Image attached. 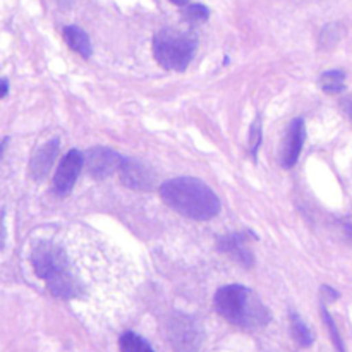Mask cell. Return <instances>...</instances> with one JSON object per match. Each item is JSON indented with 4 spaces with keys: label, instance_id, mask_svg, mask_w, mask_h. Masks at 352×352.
Masks as SVG:
<instances>
[{
    "label": "cell",
    "instance_id": "1",
    "mask_svg": "<svg viewBox=\"0 0 352 352\" xmlns=\"http://www.w3.org/2000/svg\"><path fill=\"white\" fill-rule=\"evenodd\" d=\"M164 201L192 220H210L220 212V199L212 188L195 177H175L160 189Z\"/></svg>",
    "mask_w": 352,
    "mask_h": 352
},
{
    "label": "cell",
    "instance_id": "2",
    "mask_svg": "<svg viewBox=\"0 0 352 352\" xmlns=\"http://www.w3.org/2000/svg\"><path fill=\"white\" fill-rule=\"evenodd\" d=\"M215 309L230 325L250 332L265 329L270 322V311L261 299L253 291L237 284L219 289L215 294Z\"/></svg>",
    "mask_w": 352,
    "mask_h": 352
},
{
    "label": "cell",
    "instance_id": "3",
    "mask_svg": "<svg viewBox=\"0 0 352 352\" xmlns=\"http://www.w3.org/2000/svg\"><path fill=\"white\" fill-rule=\"evenodd\" d=\"M31 265L55 298L74 299L81 296V287L67 267V256L52 243H40L31 253Z\"/></svg>",
    "mask_w": 352,
    "mask_h": 352
},
{
    "label": "cell",
    "instance_id": "4",
    "mask_svg": "<svg viewBox=\"0 0 352 352\" xmlns=\"http://www.w3.org/2000/svg\"><path fill=\"white\" fill-rule=\"evenodd\" d=\"M196 52V38L188 31L165 28L153 38V55L158 64L170 71H184Z\"/></svg>",
    "mask_w": 352,
    "mask_h": 352
},
{
    "label": "cell",
    "instance_id": "5",
    "mask_svg": "<svg viewBox=\"0 0 352 352\" xmlns=\"http://www.w3.org/2000/svg\"><path fill=\"white\" fill-rule=\"evenodd\" d=\"M167 337L175 352H199L203 344L201 327L188 315L172 316L167 322Z\"/></svg>",
    "mask_w": 352,
    "mask_h": 352
},
{
    "label": "cell",
    "instance_id": "6",
    "mask_svg": "<svg viewBox=\"0 0 352 352\" xmlns=\"http://www.w3.org/2000/svg\"><path fill=\"white\" fill-rule=\"evenodd\" d=\"M124 158L112 148L95 146L85 153V168L91 177L105 179L117 172L122 165Z\"/></svg>",
    "mask_w": 352,
    "mask_h": 352
},
{
    "label": "cell",
    "instance_id": "7",
    "mask_svg": "<svg viewBox=\"0 0 352 352\" xmlns=\"http://www.w3.org/2000/svg\"><path fill=\"white\" fill-rule=\"evenodd\" d=\"M82 165H85V155L78 150H71L62 158L54 177V189L57 195L65 196L71 192L79 174H81Z\"/></svg>",
    "mask_w": 352,
    "mask_h": 352
},
{
    "label": "cell",
    "instance_id": "8",
    "mask_svg": "<svg viewBox=\"0 0 352 352\" xmlns=\"http://www.w3.org/2000/svg\"><path fill=\"white\" fill-rule=\"evenodd\" d=\"M120 181L124 186L134 189V191H150L155 186V175L143 162L140 160H124L119 168Z\"/></svg>",
    "mask_w": 352,
    "mask_h": 352
},
{
    "label": "cell",
    "instance_id": "9",
    "mask_svg": "<svg viewBox=\"0 0 352 352\" xmlns=\"http://www.w3.org/2000/svg\"><path fill=\"white\" fill-rule=\"evenodd\" d=\"M219 248L222 253H226L230 260L237 261L243 267L251 268L254 263L253 251L250 248V239H248V234H229V236H223L222 239H219Z\"/></svg>",
    "mask_w": 352,
    "mask_h": 352
},
{
    "label": "cell",
    "instance_id": "10",
    "mask_svg": "<svg viewBox=\"0 0 352 352\" xmlns=\"http://www.w3.org/2000/svg\"><path fill=\"white\" fill-rule=\"evenodd\" d=\"M302 144H305V122H302V119H294L291 127H289L287 141H285L284 146V157H282V165L285 168L292 167L298 162Z\"/></svg>",
    "mask_w": 352,
    "mask_h": 352
},
{
    "label": "cell",
    "instance_id": "11",
    "mask_svg": "<svg viewBox=\"0 0 352 352\" xmlns=\"http://www.w3.org/2000/svg\"><path fill=\"white\" fill-rule=\"evenodd\" d=\"M58 153V140H52L48 143H45L43 146L38 148L36 153L31 158L30 172L36 181H41L45 179V175L50 172L52 165H54L55 158H57Z\"/></svg>",
    "mask_w": 352,
    "mask_h": 352
},
{
    "label": "cell",
    "instance_id": "12",
    "mask_svg": "<svg viewBox=\"0 0 352 352\" xmlns=\"http://www.w3.org/2000/svg\"><path fill=\"white\" fill-rule=\"evenodd\" d=\"M64 40L72 50L81 57L88 58L91 55V41H89L88 34L78 26H65L64 28Z\"/></svg>",
    "mask_w": 352,
    "mask_h": 352
},
{
    "label": "cell",
    "instance_id": "13",
    "mask_svg": "<svg viewBox=\"0 0 352 352\" xmlns=\"http://www.w3.org/2000/svg\"><path fill=\"white\" fill-rule=\"evenodd\" d=\"M120 352H155L150 344L134 332H126L119 339Z\"/></svg>",
    "mask_w": 352,
    "mask_h": 352
},
{
    "label": "cell",
    "instance_id": "14",
    "mask_svg": "<svg viewBox=\"0 0 352 352\" xmlns=\"http://www.w3.org/2000/svg\"><path fill=\"white\" fill-rule=\"evenodd\" d=\"M291 332L296 342L302 347H309L313 344V333L305 322L296 313H291Z\"/></svg>",
    "mask_w": 352,
    "mask_h": 352
},
{
    "label": "cell",
    "instance_id": "15",
    "mask_svg": "<svg viewBox=\"0 0 352 352\" xmlns=\"http://www.w3.org/2000/svg\"><path fill=\"white\" fill-rule=\"evenodd\" d=\"M320 86L325 93H340L346 88V74L342 71H329L320 78Z\"/></svg>",
    "mask_w": 352,
    "mask_h": 352
},
{
    "label": "cell",
    "instance_id": "16",
    "mask_svg": "<svg viewBox=\"0 0 352 352\" xmlns=\"http://www.w3.org/2000/svg\"><path fill=\"white\" fill-rule=\"evenodd\" d=\"M322 316H323V322H325L327 329H329L330 339H332V342H333V346H336L337 352H346V347H344L342 337H340L339 329H337V325H336V322H333L332 315L327 311L325 306H322Z\"/></svg>",
    "mask_w": 352,
    "mask_h": 352
},
{
    "label": "cell",
    "instance_id": "17",
    "mask_svg": "<svg viewBox=\"0 0 352 352\" xmlns=\"http://www.w3.org/2000/svg\"><path fill=\"white\" fill-rule=\"evenodd\" d=\"M184 17L189 23H203V21L208 19V9L205 6H199V3H192L184 9Z\"/></svg>",
    "mask_w": 352,
    "mask_h": 352
},
{
    "label": "cell",
    "instance_id": "18",
    "mask_svg": "<svg viewBox=\"0 0 352 352\" xmlns=\"http://www.w3.org/2000/svg\"><path fill=\"white\" fill-rule=\"evenodd\" d=\"M261 144V126L260 122H254L251 127V153L256 158V151Z\"/></svg>",
    "mask_w": 352,
    "mask_h": 352
},
{
    "label": "cell",
    "instance_id": "19",
    "mask_svg": "<svg viewBox=\"0 0 352 352\" xmlns=\"http://www.w3.org/2000/svg\"><path fill=\"white\" fill-rule=\"evenodd\" d=\"M344 109H346L347 116H349L352 119V98H347L346 102H344Z\"/></svg>",
    "mask_w": 352,
    "mask_h": 352
},
{
    "label": "cell",
    "instance_id": "20",
    "mask_svg": "<svg viewBox=\"0 0 352 352\" xmlns=\"http://www.w3.org/2000/svg\"><path fill=\"white\" fill-rule=\"evenodd\" d=\"M0 95H2V96L7 95V81H6V79H2V93H0Z\"/></svg>",
    "mask_w": 352,
    "mask_h": 352
},
{
    "label": "cell",
    "instance_id": "21",
    "mask_svg": "<svg viewBox=\"0 0 352 352\" xmlns=\"http://www.w3.org/2000/svg\"><path fill=\"white\" fill-rule=\"evenodd\" d=\"M346 234L349 237V241L352 243V226H346Z\"/></svg>",
    "mask_w": 352,
    "mask_h": 352
},
{
    "label": "cell",
    "instance_id": "22",
    "mask_svg": "<svg viewBox=\"0 0 352 352\" xmlns=\"http://www.w3.org/2000/svg\"><path fill=\"white\" fill-rule=\"evenodd\" d=\"M170 2L177 3V6H184V3H188V2H189V0H170Z\"/></svg>",
    "mask_w": 352,
    "mask_h": 352
}]
</instances>
